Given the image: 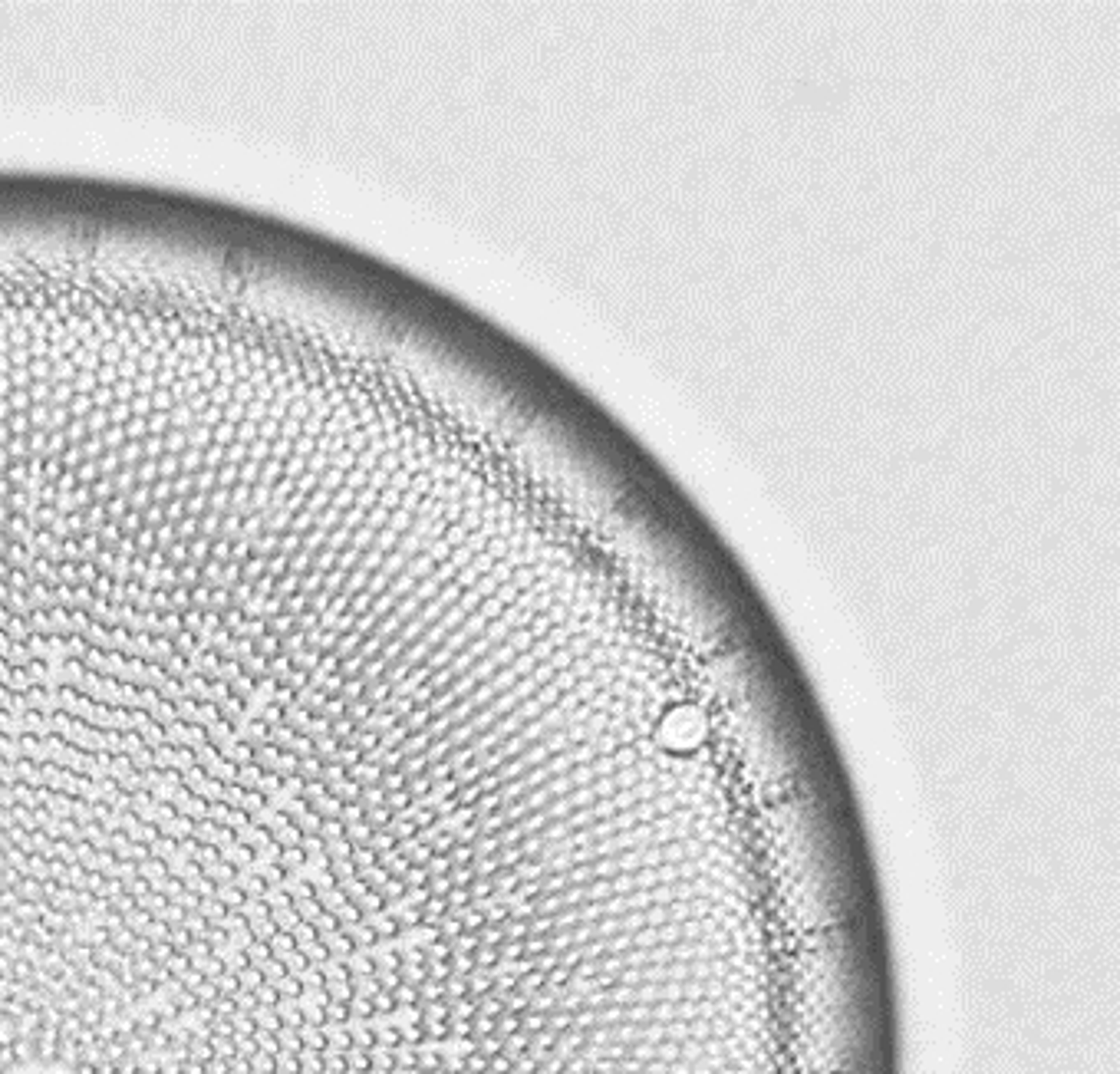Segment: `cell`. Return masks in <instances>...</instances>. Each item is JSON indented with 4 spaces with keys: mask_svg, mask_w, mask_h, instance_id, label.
<instances>
[{
    "mask_svg": "<svg viewBox=\"0 0 1120 1074\" xmlns=\"http://www.w3.org/2000/svg\"><path fill=\"white\" fill-rule=\"evenodd\" d=\"M663 735H666V742H679L682 748H692V745L703 742L706 719L698 713H692V709H676V713L666 716Z\"/></svg>",
    "mask_w": 1120,
    "mask_h": 1074,
    "instance_id": "1",
    "label": "cell"
}]
</instances>
